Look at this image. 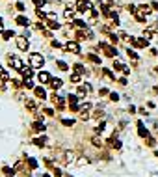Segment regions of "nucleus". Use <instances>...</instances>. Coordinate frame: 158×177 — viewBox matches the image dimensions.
Instances as JSON below:
<instances>
[{"label": "nucleus", "mask_w": 158, "mask_h": 177, "mask_svg": "<svg viewBox=\"0 0 158 177\" xmlns=\"http://www.w3.org/2000/svg\"><path fill=\"white\" fill-rule=\"evenodd\" d=\"M49 84L52 86V90H60L61 86H63V82H61V79H58V76H56V79H52Z\"/></svg>", "instance_id": "obj_18"}, {"label": "nucleus", "mask_w": 158, "mask_h": 177, "mask_svg": "<svg viewBox=\"0 0 158 177\" xmlns=\"http://www.w3.org/2000/svg\"><path fill=\"white\" fill-rule=\"evenodd\" d=\"M73 69L76 71V73H80V75H86V73H87V71H86V67L82 65V63H74V65H73Z\"/></svg>", "instance_id": "obj_24"}, {"label": "nucleus", "mask_w": 158, "mask_h": 177, "mask_svg": "<svg viewBox=\"0 0 158 177\" xmlns=\"http://www.w3.org/2000/svg\"><path fill=\"white\" fill-rule=\"evenodd\" d=\"M20 75H23V80L24 79H33V67L30 65V63H28V65H24V69L20 71Z\"/></svg>", "instance_id": "obj_10"}, {"label": "nucleus", "mask_w": 158, "mask_h": 177, "mask_svg": "<svg viewBox=\"0 0 158 177\" xmlns=\"http://www.w3.org/2000/svg\"><path fill=\"white\" fill-rule=\"evenodd\" d=\"M23 84H24V88H28V90H33V88H36V86H33V80H32V79H24Z\"/></svg>", "instance_id": "obj_28"}, {"label": "nucleus", "mask_w": 158, "mask_h": 177, "mask_svg": "<svg viewBox=\"0 0 158 177\" xmlns=\"http://www.w3.org/2000/svg\"><path fill=\"white\" fill-rule=\"evenodd\" d=\"M28 63H30L33 69H41V67L45 65L43 54H41V52H30V56H28Z\"/></svg>", "instance_id": "obj_1"}, {"label": "nucleus", "mask_w": 158, "mask_h": 177, "mask_svg": "<svg viewBox=\"0 0 158 177\" xmlns=\"http://www.w3.org/2000/svg\"><path fill=\"white\" fill-rule=\"evenodd\" d=\"M32 2H33V6H36V8H43V6L47 4L45 0H32Z\"/></svg>", "instance_id": "obj_39"}, {"label": "nucleus", "mask_w": 158, "mask_h": 177, "mask_svg": "<svg viewBox=\"0 0 158 177\" xmlns=\"http://www.w3.org/2000/svg\"><path fill=\"white\" fill-rule=\"evenodd\" d=\"M151 8H153V11H158V2H151Z\"/></svg>", "instance_id": "obj_51"}, {"label": "nucleus", "mask_w": 158, "mask_h": 177, "mask_svg": "<svg viewBox=\"0 0 158 177\" xmlns=\"http://www.w3.org/2000/svg\"><path fill=\"white\" fill-rule=\"evenodd\" d=\"M127 54H128L132 60H138V54H136V51H132V48H127Z\"/></svg>", "instance_id": "obj_37"}, {"label": "nucleus", "mask_w": 158, "mask_h": 177, "mask_svg": "<svg viewBox=\"0 0 158 177\" xmlns=\"http://www.w3.org/2000/svg\"><path fill=\"white\" fill-rule=\"evenodd\" d=\"M58 69H60V71H67V69H69V65H67L63 60H58Z\"/></svg>", "instance_id": "obj_32"}, {"label": "nucleus", "mask_w": 158, "mask_h": 177, "mask_svg": "<svg viewBox=\"0 0 158 177\" xmlns=\"http://www.w3.org/2000/svg\"><path fill=\"white\" fill-rule=\"evenodd\" d=\"M82 76H84V75H80V73L74 71V73H71V82H73V84H78V82L82 80Z\"/></svg>", "instance_id": "obj_23"}, {"label": "nucleus", "mask_w": 158, "mask_h": 177, "mask_svg": "<svg viewBox=\"0 0 158 177\" xmlns=\"http://www.w3.org/2000/svg\"><path fill=\"white\" fill-rule=\"evenodd\" d=\"M108 37H110V43H112V45H117V43H119V37H117L115 34L110 32V34H108Z\"/></svg>", "instance_id": "obj_29"}, {"label": "nucleus", "mask_w": 158, "mask_h": 177, "mask_svg": "<svg viewBox=\"0 0 158 177\" xmlns=\"http://www.w3.org/2000/svg\"><path fill=\"white\" fill-rule=\"evenodd\" d=\"M33 93H36V97L41 99V101H43V99H47V91H45L43 86H36V88H33Z\"/></svg>", "instance_id": "obj_13"}, {"label": "nucleus", "mask_w": 158, "mask_h": 177, "mask_svg": "<svg viewBox=\"0 0 158 177\" xmlns=\"http://www.w3.org/2000/svg\"><path fill=\"white\" fill-rule=\"evenodd\" d=\"M76 11H80V13H86V11H91L93 10V4L89 2V0H76V4L73 6Z\"/></svg>", "instance_id": "obj_2"}, {"label": "nucleus", "mask_w": 158, "mask_h": 177, "mask_svg": "<svg viewBox=\"0 0 158 177\" xmlns=\"http://www.w3.org/2000/svg\"><path fill=\"white\" fill-rule=\"evenodd\" d=\"M138 132H140L141 138H149V132H147L145 127H143V123H138Z\"/></svg>", "instance_id": "obj_22"}, {"label": "nucleus", "mask_w": 158, "mask_h": 177, "mask_svg": "<svg viewBox=\"0 0 158 177\" xmlns=\"http://www.w3.org/2000/svg\"><path fill=\"white\" fill-rule=\"evenodd\" d=\"M74 34H76V39H78V41H86V39H87V37H86V30H80V28H78Z\"/></svg>", "instance_id": "obj_25"}, {"label": "nucleus", "mask_w": 158, "mask_h": 177, "mask_svg": "<svg viewBox=\"0 0 158 177\" xmlns=\"http://www.w3.org/2000/svg\"><path fill=\"white\" fill-rule=\"evenodd\" d=\"M99 48L108 56V58H115V56H117V48H115L112 43H100Z\"/></svg>", "instance_id": "obj_3"}, {"label": "nucleus", "mask_w": 158, "mask_h": 177, "mask_svg": "<svg viewBox=\"0 0 158 177\" xmlns=\"http://www.w3.org/2000/svg\"><path fill=\"white\" fill-rule=\"evenodd\" d=\"M36 76H37L39 84H47V82H50V80H52V75H50V73H47V71H39Z\"/></svg>", "instance_id": "obj_8"}, {"label": "nucleus", "mask_w": 158, "mask_h": 177, "mask_svg": "<svg viewBox=\"0 0 158 177\" xmlns=\"http://www.w3.org/2000/svg\"><path fill=\"white\" fill-rule=\"evenodd\" d=\"M65 51H67V52H73V54H80V52H82V48H80V45L76 43V41H67Z\"/></svg>", "instance_id": "obj_7"}, {"label": "nucleus", "mask_w": 158, "mask_h": 177, "mask_svg": "<svg viewBox=\"0 0 158 177\" xmlns=\"http://www.w3.org/2000/svg\"><path fill=\"white\" fill-rule=\"evenodd\" d=\"M61 123H63L65 127H73V123H74V119H69V118H63V119H61Z\"/></svg>", "instance_id": "obj_35"}, {"label": "nucleus", "mask_w": 158, "mask_h": 177, "mask_svg": "<svg viewBox=\"0 0 158 177\" xmlns=\"http://www.w3.org/2000/svg\"><path fill=\"white\" fill-rule=\"evenodd\" d=\"M99 95H100V97L110 95V90H108V88H100V90H99Z\"/></svg>", "instance_id": "obj_41"}, {"label": "nucleus", "mask_w": 158, "mask_h": 177, "mask_svg": "<svg viewBox=\"0 0 158 177\" xmlns=\"http://www.w3.org/2000/svg\"><path fill=\"white\" fill-rule=\"evenodd\" d=\"M138 11L141 13V15H151V11H153V8H151V4H141V6H138Z\"/></svg>", "instance_id": "obj_14"}, {"label": "nucleus", "mask_w": 158, "mask_h": 177, "mask_svg": "<svg viewBox=\"0 0 158 177\" xmlns=\"http://www.w3.org/2000/svg\"><path fill=\"white\" fill-rule=\"evenodd\" d=\"M50 47H52V48H61V43H60V41H56V39H52Z\"/></svg>", "instance_id": "obj_44"}, {"label": "nucleus", "mask_w": 158, "mask_h": 177, "mask_svg": "<svg viewBox=\"0 0 158 177\" xmlns=\"http://www.w3.org/2000/svg\"><path fill=\"white\" fill-rule=\"evenodd\" d=\"M76 91H78V95H86V93H91V91H93V86H91L89 82H84V84H82V86H80Z\"/></svg>", "instance_id": "obj_9"}, {"label": "nucleus", "mask_w": 158, "mask_h": 177, "mask_svg": "<svg viewBox=\"0 0 158 177\" xmlns=\"http://www.w3.org/2000/svg\"><path fill=\"white\" fill-rule=\"evenodd\" d=\"M33 129H36V131H45L43 121H36V123H33Z\"/></svg>", "instance_id": "obj_36"}, {"label": "nucleus", "mask_w": 158, "mask_h": 177, "mask_svg": "<svg viewBox=\"0 0 158 177\" xmlns=\"http://www.w3.org/2000/svg\"><path fill=\"white\" fill-rule=\"evenodd\" d=\"M2 32H4V21L0 19V34H2Z\"/></svg>", "instance_id": "obj_52"}, {"label": "nucleus", "mask_w": 158, "mask_h": 177, "mask_svg": "<svg viewBox=\"0 0 158 177\" xmlns=\"http://www.w3.org/2000/svg\"><path fill=\"white\" fill-rule=\"evenodd\" d=\"M36 15H37L39 19H47V17H49V13H45L41 8H36Z\"/></svg>", "instance_id": "obj_30"}, {"label": "nucleus", "mask_w": 158, "mask_h": 177, "mask_svg": "<svg viewBox=\"0 0 158 177\" xmlns=\"http://www.w3.org/2000/svg\"><path fill=\"white\" fill-rule=\"evenodd\" d=\"M8 60H9V65L15 69V71H19V73H20V71L24 69V65H26V63H23V60L17 58V56H13V54H8Z\"/></svg>", "instance_id": "obj_5"}, {"label": "nucleus", "mask_w": 158, "mask_h": 177, "mask_svg": "<svg viewBox=\"0 0 158 177\" xmlns=\"http://www.w3.org/2000/svg\"><path fill=\"white\" fill-rule=\"evenodd\" d=\"M28 168L30 170H36L37 168V160L36 159H28Z\"/></svg>", "instance_id": "obj_33"}, {"label": "nucleus", "mask_w": 158, "mask_h": 177, "mask_svg": "<svg viewBox=\"0 0 158 177\" xmlns=\"http://www.w3.org/2000/svg\"><path fill=\"white\" fill-rule=\"evenodd\" d=\"M47 21H49V23H47V28H49V30H60V23H58V21L56 19H47Z\"/></svg>", "instance_id": "obj_15"}, {"label": "nucleus", "mask_w": 158, "mask_h": 177, "mask_svg": "<svg viewBox=\"0 0 158 177\" xmlns=\"http://www.w3.org/2000/svg\"><path fill=\"white\" fill-rule=\"evenodd\" d=\"M91 144H93L95 147H99V149H100V147H102V140L97 138V136H93V138H91Z\"/></svg>", "instance_id": "obj_31"}, {"label": "nucleus", "mask_w": 158, "mask_h": 177, "mask_svg": "<svg viewBox=\"0 0 158 177\" xmlns=\"http://www.w3.org/2000/svg\"><path fill=\"white\" fill-rule=\"evenodd\" d=\"M80 118L84 119V121H86V119H89V112H87L86 108H82V112H80Z\"/></svg>", "instance_id": "obj_40"}, {"label": "nucleus", "mask_w": 158, "mask_h": 177, "mask_svg": "<svg viewBox=\"0 0 158 177\" xmlns=\"http://www.w3.org/2000/svg\"><path fill=\"white\" fill-rule=\"evenodd\" d=\"M71 24H73L74 28H80V30H86V21H82V19H74Z\"/></svg>", "instance_id": "obj_19"}, {"label": "nucleus", "mask_w": 158, "mask_h": 177, "mask_svg": "<svg viewBox=\"0 0 158 177\" xmlns=\"http://www.w3.org/2000/svg\"><path fill=\"white\" fill-rule=\"evenodd\" d=\"M114 69H115V71H123L125 75H130V69H128L123 62H119V60H115V62H114Z\"/></svg>", "instance_id": "obj_11"}, {"label": "nucleus", "mask_w": 158, "mask_h": 177, "mask_svg": "<svg viewBox=\"0 0 158 177\" xmlns=\"http://www.w3.org/2000/svg\"><path fill=\"white\" fill-rule=\"evenodd\" d=\"M89 15H91V19H97V17H99V10H95V8H93L91 11H89Z\"/></svg>", "instance_id": "obj_45"}, {"label": "nucleus", "mask_w": 158, "mask_h": 177, "mask_svg": "<svg viewBox=\"0 0 158 177\" xmlns=\"http://www.w3.org/2000/svg\"><path fill=\"white\" fill-rule=\"evenodd\" d=\"M0 35H2V39H4V41H9L11 37H15V32H13V30H4Z\"/></svg>", "instance_id": "obj_20"}, {"label": "nucleus", "mask_w": 158, "mask_h": 177, "mask_svg": "<svg viewBox=\"0 0 158 177\" xmlns=\"http://www.w3.org/2000/svg\"><path fill=\"white\" fill-rule=\"evenodd\" d=\"M119 37H121L123 41H125V43H130V37H132V35H128L127 32H121V35H119Z\"/></svg>", "instance_id": "obj_34"}, {"label": "nucleus", "mask_w": 158, "mask_h": 177, "mask_svg": "<svg viewBox=\"0 0 158 177\" xmlns=\"http://www.w3.org/2000/svg\"><path fill=\"white\" fill-rule=\"evenodd\" d=\"M104 129H106V123H104V121H100V123H99V127H97V132H102Z\"/></svg>", "instance_id": "obj_48"}, {"label": "nucleus", "mask_w": 158, "mask_h": 177, "mask_svg": "<svg viewBox=\"0 0 158 177\" xmlns=\"http://www.w3.org/2000/svg\"><path fill=\"white\" fill-rule=\"evenodd\" d=\"M15 8H17L19 11H24V10H26V6H24V2H17V4H15Z\"/></svg>", "instance_id": "obj_43"}, {"label": "nucleus", "mask_w": 158, "mask_h": 177, "mask_svg": "<svg viewBox=\"0 0 158 177\" xmlns=\"http://www.w3.org/2000/svg\"><path fill=\"white\" fill-rule=\"evenodd\" d=\"M13 172H15V170H11V168H8V166H4V173H8V175L11 173V175H13Z\"/></svg>", "instance_id": "obj_49"}, {"label": "nucleus", "mask_w": 158, "mask_h": 177, "mask_svg": "<svg viewBox=\"0 0 158 177\" xmlns=\"http://www.w3.org/2000/svg\"><path fill=\"white\" fill-rule=\"evenodd\" d=\"M102 75H104L106 79H110V80H115V79H117V76H115V75H114L110 69H102Z\"/></svg>", "instance_id": "obj_27"}, {"label": "nucleus", "mask_w": 158, "mask_h": 177, "mask_svg": "<svg viewBox=\"0 0 158 177\" xmlns=\"http://www.w3.org/2000/svg\"><path fill=\"white\" fill-rule=\"evenodd\" d=\"M0 79H4V80H11V76H9V73L6 71L2 65H0Z\"/></svg>", "instance_id": "obj_26"}, {"label": "nucleus", "mask_w": 158, "mask_h": 177, "mask_svg": "<svg viewBox=\"0 0 158 177\" xmlns=\"http://www.w3.org/2000/svg\"><path fill=\"white\" fill-rule=\"evenodd\" d=\"M86 58H87L89 62H91V63H95V65H99V63H100V58H99L97 54H93V52H89V54L86 56Z\"/></svg>", "instance_id": "obj_21"}, {"label": "nucleus", "mask_w": 158, "mask_h": 177, "mask_svg": "<svg viewBox=\"0 0 158 177\" xmlns=\"http://www.w3.org/2000/svg\"><path fill=\"white\" fill-rule=\"evenodd\" d=\"M108 97H110V99H112V101H119V95H117V93H110Z\"/></svg>", "instance_id": "obj_50"}, {"label": "nucleus", "mask_w": 158, "mask_h": 177, "mask_svg": "<svg viewBox=\"0 0 158 177\" xmlns=\"http://www.w3.org/2000/svg\"><path fill=\"white\" fill-rule=\"evenodd\" d=\"M15 23H17L19 26H28V24H30V19L20 13V15H17V17H15Z\"/></svg>", "instance_id": "obj_12"}, {"label": "nucleus", "mask_w": 158, "mask_h": 177, "mask_svg": "<svg viewBox=\"0 0 158 177\" xmlns=\"http://www.w3.org/2000/svg\"><path fill=\"white\" fill-rule=\"evenodd\" d=\"M43 177H50V175H47V173H45V175H43Z\"/></svg>", "instance_id": "obj_53"}, {"label": "nucleus", "mask_w": 158, "mask_h": 177, "mask_svg": "<svg viewBox=\"0 0 158 177\" xmlns=\"http://www.w3.org/2000/svg\"><path fill=\"white\" fill-rule=\"evenodd\" d=\"M43 112H45L47 116H54V110H52V108H49V106H45V108H43Z\"/></svg>", "instance_id": "obj_46"}, {"label": "nucleus", "mask_w": 158, "mask_h": 177, "mask_svg": "<svg viewBox=\"0 0 158 177\" xmlns=\"http://www.w3.org/2000/svg\"><path fill=\"white\" fill-rule=\"evenodd\" d=\"M33 144H36L37 147H43L45 145V138H36V140H33Z\"/></svg>", "instance_id": "obj_38"}, {"label": "nucleus", "mask_w": 158, "mask_h": 177, "mask_svg": "<svg viewBox=\"0 0 158 177\" xmlns=\"http://www.w3.org/2000/svg\"><path fill=\"white\" fill-rule=\"evenodd\" d=\"M15 45H17L19 51H23V52H26V51L30 48V43H28V39H26L24 35H19V37H15Z\"/></svg>", "instance_id": "obj_6"}, {"label": "nucleus", "mask_w": 158, "mask_h": 177, "mask_svg": "<svg viewBox=\"0 0 158 177\" xmlns=\"http://www.w3.org/2000/svg\"><path fill=\"white\" fill-rule=\"evenodd\" d=\"M6 82H8V80L0 79V91H6V90H8V86H6Z\"/></svg>", "instance_id": "obj_42"}, {"label": "nucleus", "mask_w": 158, "mask_h": 177, "mask_svg": "<svg viewBox=\"0 0 158 177\" xmlns=\"http://www.w3.org/2000/svg\"><path fill=\"white\" fill-rule=\"evenodd\" d=\"M130 45L136 47V48H147L149 47V39L143 37V35H141V37H134V35H132V37H130Z\"/></svg>", "instance_id": "obj_4"}, {"label": "nucleus", "mask_w": 158, "mask_h": 177, "mask_svg": "<svg viewBox=\"0 0 158 177\" xmlns=\"http://www.w3.org/2000/svg\"><path fill=\"white\" fill-rule=\"evenodd\" d=\"M127 10H128L130 13H136V11H138V8H136L134 4H128V6H127Z\"/></svg>", "instance_id": "obj_47"}, {"label": "nucleus", "mask_w": 158, "mask_h": 177, "mask_svg": "<svg viewBox=\"0 0 158 177\" xmlns=\"http://www.w3.org/2000/svg\"><path fill=\"white\" fill-rule=\"evenodd\" d=\"M63 17L67 19V21H74V8H65V11H63Z\"/></svg>", "instance_id": "obj_17"}, {"label": "nucleus", "mask_w": 158, "mask_h": 177, "mask_svg": "<svg viewBox=\"0 0 158 177\" xmlns=\"http://www.w3.org/2000/svg\"><path fill=\"white\" fill-rule=\"evenodd\" d=\"M45 2H50V0H45Z\"/></svg>", "instance_id": "obj_54"}, {"label": "nucleus", "mask_w": 158, "mask_h": 177, "mask_svg": "<svg viewBox=\"0 0 158 177\" xmlns=\"http://www.w3.org/2000/svg\"><path fill=\"white\" fill-rule=\"evenodd\" d=\"M24 106H26L30 112H36V110H37V103L32 101V99H26V101H24Z\"/></svg>", "instance_id": "obj_16"}]
</instances>
